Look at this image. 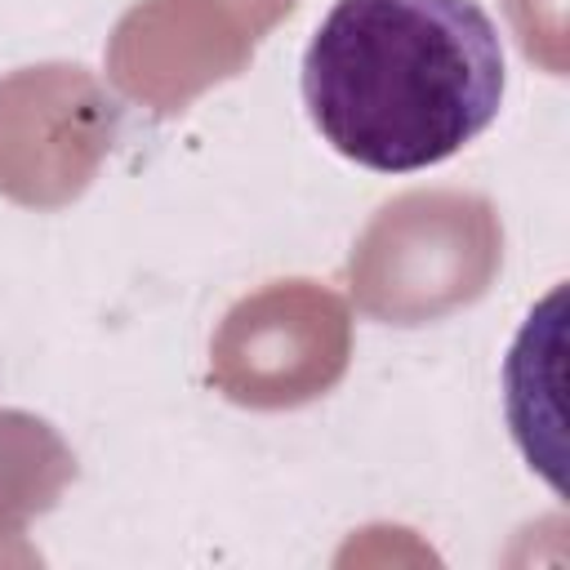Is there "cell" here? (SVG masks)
Here are the masks:
<instances>
[{
	"instance_id": "3",
	"label": "cell",
	"mask_w": 570,
	"mask_h": 570,
	"mask_svg": "<svg viewBox=\"0 0 570 570\" xmlns=\"http://www.w3.org/2000/svg\"><path fill=\"white\" fill-rule=\"evenodd\" d=\"M352 365V312L321 281H272L214 330L209 383L245 410H298L343 383Z\"/></svg>"
},
{
	"instance_id": "5",
	"label": "cell",
	"mask_w": 570,
	"mask_h": 570,
	"mask_svg": "<svg viewBox=\"0 0 570 570\" xmlns=\"http://www.w3.org/2000/svg\"><path fill=\"white\" fill-rule=\"evenodd\" d=\"M254 45L214 0H138L111 27L107 76L129 102L178 116L205 89L240 76Z\"/></svg>"
},
{
	"instance_id": "6",
	"label": "cell",
	"mask_w": 570,
	"mask_h": 570,
	"mask_svg": "<svg viewBox=\"0 0 570 570\" xmlns=\"http://www.w3.org/2000/svg\"><path fill=\"white\" fill-rule=\"evenodd\" d=\"M76 481V454L53 423L0 405V539H18Z\"/></svg>"
},
{
	"instance_id": "7",
	"label": "cell",
	"mask_w": 570,
	"mask_h": 570,
	"mask_svg": "<svg viewBox=\"0 0 570 570\" xmlns=\"http://www.w3.org/2000/svg\"><path fill=\"white\" fill-rule=\"evenodd\" d=\"M517 45L530 62L561 76L566 71V0H503Z\"/></svg>"
},
{
	"instance_id": "4",
	"label": "cell",
	"mask_w": 570,
	"mask_h": 570,
	"mask_svg": "<svg viewBox=\"0 0 570 570\" xmlns=\"http://www.w3.org/2000/svg\"><path fill=\"white\" fill-rule=\"evenodd\" d=\"M120 107L80 62L0 76V196L22 209L71 205L107 160Z\"/></svg>"
},
{
	"instance_id": "1",
	"label": "cell",
	"mask_w": 570,
	"mask_h": 570,
	"mask_svg": "<svg viewBox=\"0 0 570 570\" xmlns=\"http://www.w3.org/2000/svg\"><path fill=\"white\" fill-rule=\"evenodd\" d=\"M303 102L365 169L441 165L499 116V27L476 0H334L303 53Z\"/></svg>"
},
{
	"instance_id": "8",
	"label": "cell",
	"mask_w": 570,
	"mask_h": 570,
	"mask_svg": "<svg viewBox=\"0 0 570 570\" xmlns=\"http://www.w3.org/2000/svg\"><path fill=\"white\" fill-rule=\"evenodd\" d=\"M227 18H236L254 40H263L272 27H281L294 9H298V0H214Z\"/></svg>"
},
{
	"instance_id": "2",
	"label": "cell",
	"mask_w": 570,
	"mask_h": 570,
	"mask_svg": "<svg viewBox=\"0 0 570 570\" xmlns=\"http://www.w3.org/2000/svg\"><path fill=\"white\" fill-rule=\"evenodd\" d=\"M503 267V223L490 196L414 187L383 200L347 254L356 307L387 325H428L472 307Z\"/></svg>"
}]
</instances>
